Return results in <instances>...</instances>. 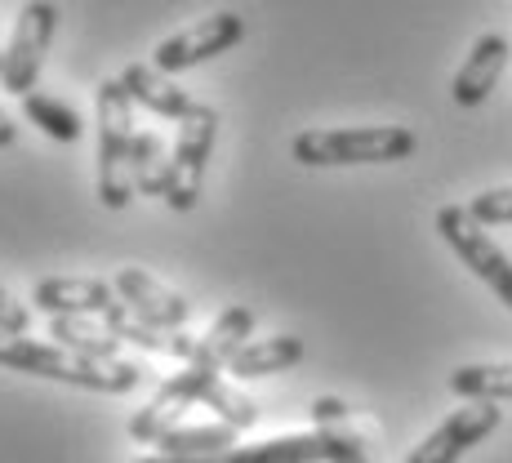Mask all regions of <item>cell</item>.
<instances>
[{"mask_svg":"<svg viewBox=\"0 0 512 463\" xmlns=\"http://www.w3.org/2000/svg\"><path fill=\"white\" fill-rule=\"evenodd\" d=\"M0 366L18 370V374H36V379H54V383H72V388H90V392H112L125 397L147 379L143 361H90L76 352L58 348V343H36L27 334H0Z\"/></svg>","mask_w":512,"mask_h":463,"instance_id":"cell-1","label":"cell"},{"mask_svg":"<svg viewBox=\"0 0 512 463\" xmlns=\"http://www.w3.org/2000/svg\"><path fill=\"white\" fill-rule=\"evenodd\" d=\"M415 130L406 125H326L299 130L290 139V156L308 170H339V165H392L415 156Z\"/></svg>","mask_w":512,"mask_h":463,"instance_id":"cell-2","label":"cell"},{"mask_svg":"<svg viewBox=\"0 0 512 463\" xmlns=\"http://www.w3.org/2000/svg\"><path fill=\"white\" fill-rule=\"evenodd\" d=\"M98 161H94V192L103 210H125L134 201V98L121 81L98 85Z\"/></svg>","mask_w":512,"mask_h":463,"instance_id":"cell-3","label":"cell"},{"mask_svg":"<svg viewBox=\"0 0 512 463\" xmlns=\"http://www.w3.org/2000/svg\"><path fill=\"white\" fill-rule=\"evenodd\" d=\"M219 361H205V357H192L183 361L174 374H165L161 388L152 392V401L139 410V415L130 419V437L134 441H147V446H156V441L165 437L170 428H179V419L187 415L192 406H205V392L214 388V383L223 379Z\"/></svg>","mask_w":512,"mask_h":463,"instance_id":"cell-4","label":"cell"},{"mask_svg":"<svg viewBox=\"0 0 512 463\" xmlns=\"http://www.w3.org/2000/svg\"><path fill=\"white\" fill-rule=\"evenodd\" d=\"M437 232L450 250L459 254V263L472 272L477 281H486L495 290V299L512 308V259L504 254V245L490 236V228H481L468 214V205H441L437 210Z\"/></svg>","mask_w":512,"mask_h":463,"instance_id":"cell-5","label":"cell"},{"mask_svg":"<svg viewBox=\"0 0 512 463\" xmlns=\"http://www.w3.org/2000/svg\"><path fill=\"white\" fill-rule=\"evenodd\" d=\"M219 139V112L210 103H196L179 121V139H174V161H170V187H165V205L174 214L196 210L205 187V165L214 156Z\"/></svg>","mask_w":512,"mask_h":463,"instance_id":"cell-6","label":"cell"},{"mask_svg":"<svg viewBox=\"0 0 512 463\" xmlns=\"http://www.w3.org/2000/svg\"><path fill=\"white\" fill-rule=\"evenodd\" d=\"M58 27V5L54 0H27L14 18V32H9L5 45V72H0V85L9 94L27 98L41 81V67L49 54V41H54Z\"/></svg>","mask_w":512,"mask_h":463,"instance_id":"cell-7","label":"cell"},{"mask_svg":"<svg viewBox=\"0 0 512 463\" xmlns=\"http://www.w3.org/2000/svg\"><path fill=\"white\" fill-rule=\"evenodd\" d=\"M241 41H245V18L232 14V9H219V14L165 36V41L152 49V67L174 76V72H187V67H201V63H210V58L228 54V49H236Z\"/></svg>","mask_w":512,"mask_h":463,"instance_id":"cell-8","label":"cell"},{"mask_svg":"<svg viewBox=\"0 0 512 463\" xmlns=\"http://www.w3.org/2000/svg\"><path fill=\"white\" fill-rule=\"evenodd\" d=\"M499 423H504L499 401H464L455 415H446L415 450H410L406 463H459L472 446H481Z\"/></svg>","mask_w":512,"mask_h":463,"instance_id":"cell-9","label":"cell"},{"mask_svg":"<svg viewBox=\"0 0 512 463\" xmlns=\"http://www.w3.org/2000/svg\"><path fill=\"white\" fill-rule=\"evenodd\" d=\"M32 303L49 317H107L121 303V294L103 277H45Z\"/></svg>","mask_w":512,"mask_h":463,"instance_id":"cell-10","label":"cell"},{"mask_svg":"<svg viewBox=\"0 0 512 463\" xmlns=\"http://www.w3.org/2000/svg\"><path fill=\"white\" fill-rule=\"evenodd\" d=\"M112 285H116V294L130 303L134 317L156 325V330H183L187 317H192V303H187L183 294H174L170 285L147 277L143 268H121L112 277Z\"/></svg>","mask_w":512,"mask_h":463,"instance_id":"cell-11","label":"cell"},{"mask_svg":"<svg viewBox=\"0 0 512 463\" xmlns=\"http://www.w3.org/2000/svg\"><path fill=\"white\" fill-rule=\"evenodd\" d=\"M326 459H330V446L321 432H294V437H272V441H259V446H232L210 459L152 455V459H134V463H326Z\"/></svg>","mask_w":512,"mask_h":463,"instance_id":"cell-12","label":"cell"},{"mask_svg":"<svg viewBox=\"0 0 512 463\" xmlns=\"http://www.w3.org/2000/svg\"><path fill=\"white\" fill-rule=\"evenodd\" d=\"M508 58H512V45H508V36H504V32H486V36H477V45L468 49V58L459 63L455 81H450V98H455L459 107H477V103H486L490 90L499 85V76H504Z\"/></svg>","mask_w":512,"mask_h":463,"instance_id":"cell-13","label":"cell"},{"mask_svg":"<svg viewBox=\"0 0 512 463\" xmlns=\"http://www.w3.org/2000/svg\"><path fill=\"white\" fill-rule=\"evenodd\" d=\"M116 81L125 85V94H130L134 103L147 107V112H156V116H165V121H183V116L196 107L192 94H187L179 81H170V76H165L161 67H152V63H130Z\"/></svg>","mask_w":512,"mask_h":463,"instance_id":"cell-14","label":"cell"},{"mask_svg":"<svg viewBox=\"0 0 512 463\" xmlns=\"http://www.w3.org/2000/svg\"><path fill=\"white\" fill-rule=\"evenodd\" d=\"M303 339L299 334H272V339H250L241 352L228 361V374L236 379H268V374L294 370L303 361Z\"/></svg>","mask_w":512,"mask_h":463,"instance_id":"cell-15","label":"cell"},{"mask_svg":"<svg viewBox=\"0 0 512 463\" xmlns=\"http://www.w3.org/2000/svg\"><path fill=\"white\" fill-rule=\"evenodd\" d=\"M49 339H58V348L76 352V357H90V361L121 357V339H116L112 325L103 317H54L49 321Z\"/></svg>","mask_w":512,"mask_h":463,"instance_id":"cell-16","label":"cell"},{"mask_svg":"<svg viewBox=\"0 0 512 463\" xmlns=\"http://www.w3.org/2000/svg\"><path fill=\"white\" fill-rule=\"evenodd\" d=\"M348 415L352 410L343 406L339 397H317L312 401V423H317V432L326 437V446H330L326 463H370L366 441H361V432L352 428Z\"/></svg>","mask_w":512,"mask_h":463,"instance_id":"cell-17","label":"cell"},{"mask_svg":"<svg viewBox=\"0 0 512 463\" xmlns=\"http://www.w3.org/2000/svg\"><path fill=\"white\" fill-rule=\"evenodd\" d=\"M156 446L170 459H210L236 446V428H228V423H179Z\"/></svg>","mask_w":512,"mask_h":463,"instance_id":"cell-18","label":"cell"},{"mask_svg":"<svg viewBox=\"0 0 512 463\" xmlns=\"http://www.w3.org/2000/svg\"><path fill=\"white\" fill-rule=\"evenodd\" d=\"M170 161L174 152L165 147V139L156 130H139L134 134V192L139 196H161L170 187Z\"/></svg>","mask_w":512,"mask_h":463,"instance_id":"cell-19","label":"cell"},{"mask_svg":"<svg viewBox=\"0 0 512 463\" xmlns=\"http://www.w3.org/2000/svg\"><path fill=\"white\" fill-rule=\"evenodd\" d=\"M23 116H27L32 125H41V130H45L54 143H76V139L85 134L81 112H76L67 98L45 94V90H32V94L23 98Z\"/></svg>","mask_w":512,"mask_h":463,"instance_id":"cell-20","label":"cell"},{"mask_svg":"<svg viewBox=\"0 0 512 463\" xmlns=\"http://www.w3.org/2000/svg\"><path fill=\"white\" fill-rule=\"evenodd\" d=\"M450 392L464 401H512V366H459L450 370Z\"/></svg>","mask_w":512,"mask_h":463,"instance_id":"cell-21","label":"cell"},{"mask_svg":"<svg viewBox=\"0 0 512 463\" xmlns=\"http://www.w3.org/2000/svg\"><path fill=\"white\" fill-rule=\"evenodd\" d=\"M468 214L481 223V228H499V223H512V183L508 187H486L468 201Z\"/></svg>","mask_w":512,"mask_h":463,"instance_id":"cell-22","label":"cell"},{"mask_svg":"<svg viewBox=\"0 0 512 463\" xmlns=\"http://www.w3.org/2000/svg\"><path fill=\"white\" fill-rule=\"evenodd\" d=\"M27 325H32V317H27V303H18L14 294L0 285V334H27Z\"/></svg>","mask_w":512,"mask_h":463,"instance_id":"cell-23","label":"cell"},{"mask_svg":"<svg viewBox=\"0 0 512 463\" xmlns=\"http://www.w3.org/2000/svg\"><path fill=\"white\" fill-rule=\"evenodd\" d=\"M14 139H18V125H14V116L0 107V147H14Z\"/></svg>","mask_w":512,"mask_h":463,"instance_id":"cell-24","label":"cell"},{"mask_svg":"<svg viewBox=\"0 0 512 463\" xmlns=\"http://www.w3.org/2000/svg\"><path fill=\"white\" fill-rule=\"evenodd\" d=\"M0 72H5V49H0Z\"/></svg>","mask_w":512,"mask_h":463,"instance_id":"cell-25","label":"cell"}]
</instances>
